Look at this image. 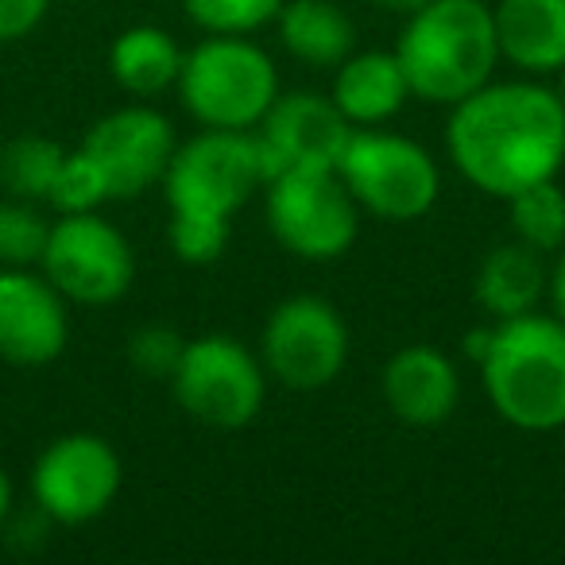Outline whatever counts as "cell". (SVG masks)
<instances>
[{"label":"cell","mask_w":565,"mask_h":565,"mask_svg":"<svg viewBox=\"0 0 565 565\" xmlns=\"http://www.w3.org/2000/svg\"><path fill=\"white\" fill-rule=\"evenodd\" d=\"M395 58L411 97L426 105H457L488 86L500 66V40L488 0H426L403 24Z\"/></svg>","instance_id":"obj_2"},{"label":"cell","mask_w":565,"mask_h":565,"mask_svg":"<svg viewBox=\"0 0 565 565\" xmlns=\"http://www.w3.org/2000/svg\"><path fill=\"white\" fill-rule=\"evenodd\" d=\"M492 20L503 63L534 78L565 66V0H500Z\"/></svg>","instance_id":"obj_16"},{"label":"cell","mask_w":565,"mask_h":565,"mask_svg":"<svg viewBox=\"0 0 565 565\" xmlns=\"http://www.w3.org/2000/svg\"><path fill=\"white\" fill-rule=\"evenodd\" d=\"M264 182L267 167L256 136L233 128H202L174 148L163 174V194L171 210L233 221L248 205V198L264 190Z\"/></svg>","instance_id":"obj_7"},{"label":"cell","mask_w":565,"mask_h":565,"mask_svg":"<svg viewBox=\"0 0 565 565\" xmlns=\"http://www.w3.org/2000/svg\"><path fill=\"white\" fill-rule=\"evenodd\" d=\"M279 40L299 63L318 71H338L356 51V28L333 0H282Z\"/></svg>","instance_id":"obj_19"},{"label":"cell","mask_w":565,"mask_h":565,"mask_svg":"<svg viewBox=\"0 0 565 565\" xmlns=\"http://www.w3.org/2000/svg\"><path fill=\"white\" fill-rule=\"evenodd\" d=\"M562 434H565V426H562Z\"/></svg>","instance_id":"obj_33"},{"label":"cell","mask_w":565,"mask_h":565,"mask_svg":"<svg viewBox=\"0 0 565 565\" xmlns=\"http://www.w3.org/2000/svg\"><path fill=\"white\" fill-rule=\"evenodd\" d=\"M182 55H186V51L174 43L171 32L151 28V24H136L113 40L109 74L125 94L159 97L163 89L179 86Z\"/></svg>","instance_id":"obj_20"},{"label":"cell","mask_w":565,"mask_h":565,"mask_svg":"<svg viewBox=\"0 0 565 565\" xmlns=\"http://www.w3.org/2000/svg\"><path fill=\"white\" fill-rule=\"evenodd\" d=\"M125 484L120 454L102 434H63L32 465V500L47 523L82 526L102 519Z\"/></svg>","instance_id":"obj_11"},{"label":"cell","mask_w":565,"mask_h":565,"mask_svg":"<svg viewBox=\"0 0 565 565\" xmlns=\"http://www.w3.org/2000/svg\"><path fill=\"white\" fill-rule=\"evenodd\" d=\"M40 271L78 307H109L132 291L136 252L128 236L102 213H58L51 221Z\"/></svg>","instance_id":"obj_9"},{"label":"cell","mask_w":565,"mask_h":565,"mask_svg":"<svg viewBox=\"0 0 565 565\" xmlns=\"http://www.w3.org/2000/svg\"><path fill=\"white\" fill-rule=\"evenodd\" d=\"M174 89L202 128L252 132L279 97V71L248 35H205L182 55Z\"/></svg>","instance_id":"obj_4"},{"label":"cell","mask_w":565,"mask_h":565,"mask_svg":"<svg viewBox=\"0 0 565 565\" xmlns=\"http://www.w3.org/2000/svg\"><path fill=\"white\" fill-rule=\"evenodd\" d=\"M546 271L550 267L542 264V252L526 248L519 241L500 244V248L488 252L477 271V287H472L477 307L495 322L531 315L546 299Z\"/></svg>","instance_id":"obj_18"},{"label":"cell","mask_w":565,"mask_h":565,"mask_svg":"<svg viewBox=\"0 0 565 565\" xmlns=\"http://www.w3.org/2000/svg\"><path fill=\"white\" fill-rule=\"evenodd\" d=\"M380 9H387V12H399V17H411L415 9H423L426 0H376Z\"/></svg>","instance_id":"obj_31"},{"label":"cell","mask_w":565,"mask_h":565,"mask_svg":"<svg viewBox=\"0 0 565 565\" xmlns=\"http://www.w3.org/2000/svg\"><path fill=\"white\" fill-rule=\"evenodd\" d=\"M182 349H186V338H182L179 330H171V326H140V330L128 338L125 353H128V364H132L140 376L171 380L182 361Z\"/></svg>","instance_id":"obj_27"},{"label":"cell","mask_w":565,"mask_h":565,"mask_svg":"<svg viewBox=\"0 0 565 565\" xmlns=\"http://www.w3.org/2000/svg\"><path fill=\"white\" fill-rule=\"evenodd\" d=\"M330 97L353 128H380L407 105L411 86L395 51H353L333 71Z\"/></svg>","instance_id":"obj_17"},{"label":"cell","mask_w":565,"mask_h":565,"mask_svg":"<svg viewBox=\"0 0 565 565\" xmlns=\"http://www.w3.org/2000/svg\"><path fill=\"white\" fill-rule=\"evenodd\" d=\"M51 0H0V43L28 40L47 17Z\"/></svg>","instance_id":"obj_28"},{"label":"cell","mask_w":565,"mask_h":565,"mask_svg":"<svg viewBox=\"0 0 565 565\" xmlns=\"http://www.w3.org/2000/svg\"><path fill=\"white\" fill-rule=\"evenodd\" d=\"M51 221L35 202L0 198V267H40Z\"/></svg>","instance_id":"obj_23"},{"label":"cell","mask_w":565,"mask_h":565,"mask_svg":"<svg viewBox=\"0 0 565 565\" xmlns=\"http://www.w3.org/2000/svg\"><path fill=\"white\" fill-rule=\"evenodd\" d=\"M282 0H182L190 24L205 35H252L275 24Z\"/></svg>","instance_id":"obj_24"},{"label":"cell","mask_w":565,"mask_h":565,"mask_svg":"<svg viewBox=\"0 0 565 565\" xmlns=\"http://www.w3.org/2000/svg\"><path fill=\"white\" fill-rule=\"evenodd\" d=\"M259 361L267 376L291 392H322L349 364L345 318L318 295H291L267 315Z\"/></svg>","instance_id":"obj_10"},{"label":"cell","mask_w":565,"mask_h":565,"mask_svg":"<svg viewBox=\"0 0 565 565\" xmlns=\"http://www.w3.org/2000/svg\"><path fill=\"white\" fill-rule=\"evenodd\" d=\"M78 148L97 163L113 202H128V198L148 194L151 186H163L179 136L159 109L125 105L94 120Z\"/></svg>","instance_id":"obj_12"},{"label":"cell","mask_w":565,"mask_h":565,"mask_svg":"<svg viewBox=\"0 0 565 565\" xmlns=\"http://www.w3.org/2000/svg\"><path fill=\"white\" fill-rule=\"evenodd\" d=\"M338 174L353 202L380 221L426 217L441 190V174L430 151L384 128H353Z\"/></svg>","instance_id":"obj_5"},{"label":"cell","mask_w":565,"mask_h":565,"mask_svg":"<svg viewBox=\"0 0 565 565\" xmlns=\"http://www.w3.org/2000/svg\"><path fill=\"white\" fill-rule=\"evenodd\" d=\"M71 341V302L40 267H0V361L43 369Z\"/></svg>","instance_id":"obj_14"},{"label":"cell","mask_w":565,"mask_h":565,"mask_svg":"<svg viewBox=\"0 0 565 565\" xmlns=\"http://www.w3.org/2000/svg\"><path fill=\"white\" fill-rule=\"evenodd\" d=\"M446 151L465 182L508 202L565 163V113L554 86L531 78L488 82L449 105Z\"/></svg>","instance_id":"obj_1"},{"label":"cell","mask_w":565,"mask_h":565,"mask_svg":"<svg viewBox=\"0 0 565 565\" xmlns=\"http://www.w3.org/2000/svg\"><path fill=\"white\" fill-rule=\"evenodd\" d=\"M63 159L66 148L51 136H12L0 143V194L20 202H47Z\"/></svg>","instance_id":"obj_21"},{"label":"cell","mask_w":565,"mask_h":565,"mask_svg":"<svg viewBox=\"0 0 565 565\" xmlns=\"http://www.w3.org/2000/svg\"><path fill=\"white\" fill-rule=\"evenodd\" d=\"M477 369L503 423L531 434L565 426V322L554 315L531 310L495 322Z\"/></svg>","instance_id":"obj_3"},{"label":"cell","mask_w":565,"mask_h":565,"mask_svg":"<svg viewBox=\"0 0 565 565\" xmlns=\"http://www.w3.org/2000/svg\"><path fill=\"white\" fill-rule=\"evenodd\" d=\"M554 256L557 259L546 271V302H550V315H554L557 322H565V248H557Z\"/></svg>","instance_id":"obj_29"},{"label":"cell","mask_w":565,"mask_h":565,"mask_svg":"<svg viewBox=\"0 0 565 565\" xmlns=\"http://www.w3.org/2000/svg\"><path fill=\"white\" fill-rule=\"evenodd\" d=\"M228 236H233V221L210 217V213H182L171 210V225H167V241L171 252L190 267H205L213 259L225 256Z\"/></svg>","instance_id":"obj_25"},{"label":"cell","mask_w":565,"mask_h":565,"mask_svg":"<svg viewBox=\"0 0 565 565\" xmlns=\"http://www.w3.org/2000/svg\"><path fill=\"white\" fill-rule=\"evenodd\" d=\"M252 136L264 156L267 179H275L279 171H338L353 125L330 94L295 89L275 97Z\"/></svg>","instance_id":"obj_13"},{"label":"cell","mask_w":565,"mask_h":565,"mask_svg":"<svg viewBox=\"0 0 565 565\" xmlns=\"http://www.w3.org/2000/svg\"><path fill=\"white\" fill-rule=\"evenodd\" d=\"M380 392L399 423L441 426L461 403V372L434 345H407L387 356Z\"/></svg>","instance_id":"obj_15"},{"label":"cell","mask_w":565,"mask_h":565,"mask_svg":"<svg viewBox=\"0 0 565 565\" xmlns=\"http://www.w3.org/2000/svg\"><path fill=\"white\" fill-rule=\"evenodd\" d=\"M264 217L275 241L310 264L345 256L361 233V205L338 171H279L264 182Z\"/></svg>","instance_id":"obj_6"},{"label":"cell","mask_w":565,"mask_h":565,"mask_svg":"<svg viewBox=\"0 0 565 565\" xmlns=\"http://www.w3.org/2000/svg\"><path fill=\"white\" fill-rule=\"evenodd\" d=\"M9 511H12V480H9V472L0 469V526H4Z\"/></svg>","instance_id":"obj_30"},{"label":"cell","mask_w":565,"mask_h":565,"mask_svg":"<svg viewBox=\"0 0 565 565\" xmlns=\"http://www.w3.org/2000/svg\"><path fill=\"white\" fill-rule=\"evenodd\" d=\"M508 217L515 241L526 248L542 252V256L565 248V190L557 186V179L534 182V186L511 194Z\"/></svg>","instance_id":"obj_22"},{"label":"cell","mask_w":565,"mask_h":565,"mask_svg":"<svg viewBox=\"0 0 565 565\" xmlns=\"http://www.w3.org/2000/svg\"><path fill=\"white\" fill-rule=\"evenodd\" d=\"M554 97H557V105H562V113H565V66L557 71V86H554Z\"/></svg>","instance_id":"obj_32"},{"label":"cell","mask_w":565,"mask_h":565,"mask_svg":"<svg viewBox=\"0 0 565 565\" xmlns=\"http://www.w3.org/2000/svg\"><path fill=\"white\" fill-rule=\"evenodd\" d=\"M105 202H113V198H109V186H105L94 159H89L82 148L66 151L63 167H58V174H55V186H51V194H47L51 210L55 213H94V210H102Z\"/></svg>","instance_id":"obj_26"},{"label":"cell","mask_w":565,"mask_h":565,"mask_svg":"<svg viewBox=\"0 0 565 565\" xmlns=\"http://www.w3.org/2000/svg\"><path fill=\"white\" fill-rule=\"evenodd\" d=\"M171 395L194 423L213 430H241L259 415L267 395V369L244 341L228 333H205L186 341Z\"/></svg>","instance_id":"obj_8"}]
</instances>
